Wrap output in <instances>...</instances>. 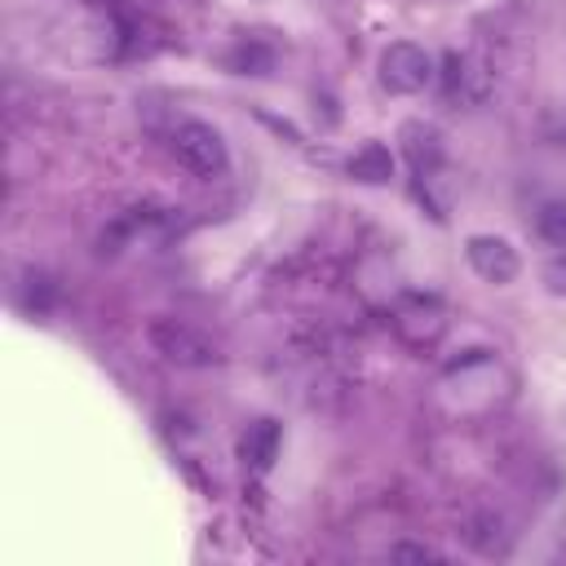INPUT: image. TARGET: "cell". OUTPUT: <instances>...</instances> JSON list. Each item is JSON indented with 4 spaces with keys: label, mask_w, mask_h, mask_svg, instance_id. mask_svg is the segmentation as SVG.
<instances>
[{
    "label": "cell",
    "mask_w": 566,
    "mask_h": 566,
    "mask_svg": "<svg viewBox=\"0 0 566 566\" xmlns=\"http://www.w3.org/2000/svg\"><path fill=\"white\" fill-rule=\"evenodd\" d=\"M172 155L195 172V177H221L230 168V150H226V137L203 124V119H181L172 128Z\"/></svg>",
    "instance_id": "6da1fadb"
},
{
    "label": "cell",
    "mask_w": 566,
    "mask_h": 566,
    "mask_svg": "<svg viewBox=\"0 0 566 566\" xmlns=\"http://www.w3.org/2000/svg\"><path fill=\"white\" fill-rule=\"evenodd\" d=\"M429 80H433V57H429L420 44H411V40L385 44V53H380V84H385L389 93L411 97V93H420Z\"/></svg>",
    "instance_id": "7a4b0ae2"
},
{
    "label": "cell",
    "mask_w": 566,
    "mask_h": 566,
    "mask_svg": "<svg viewBox=\"0 0 566 566\" xmlns=\"http://www.w3.org/2000/svg\"><path fill=\"white\" fill-rule=\"evenodd\" d=\"M150 345L177 367H212L217 363V345L203 332H195L190 323H177V318H155L150 323Z\"/></svg>",
    "instance_id": "3957f363"
},
{
    "label": "cell",
    "mask_w": 566,
    "mask_h": 566,
    "mask_svg": "<svg viewBox=\"0 0 566 566\" xmlns=\"http://www.w3.org/2000/svg\"><path fill=\"white\" fill-rule=\"evenodd\" d=\"M464 256H469L473 274L495 283V287H504V283H513L522 274V256L504 234H469L464 239Z\"/></svg>",
    "instance_id": "277c9868"
},
{
    "label": "cell",
    "mask_w": 566,
    "mask_h": 566,
    "mask_svg": "<svg viewBox=\"0 0 566 566\" xmlns=\"http://www.w3.org/2000/svg\"><path fill=\"white\" fill-rule=\"evenodd\" d=\"M398 137H402L407 159H411V168H416L420 177L442 159V137H438L433 124H424V119H407V124L398 128Z\"/></svg>",
    "instance_id": "5b68a950"
},
{
    "label": "cell",
    "mask_w": 566,
    "mask_h": 566,
    "mask_svg": "<svg viewBox=\"0 0 566 566\" xmlns=\"http://www.w3.org/2000/svg\"><path fill=\"white\" fill-rule=\"evenodd\" d=\"M345 172H349L354 181H363V186H385V181L394 177V155H389L385 142H367V146H358V150L349 155Z\"/></svg>",
    "instance_id": "8992f818"
},
{
    "label": "cell",
    "mask_w": 566,
    "mask_h": 566,
    "mask_svg": "<svg viewBox=\"0 0 566 566\" xmlns=\"http://www.w3.org/2000/svg\"><path fill=\"white\" fill-rule=\"evenodd\" d=\"M279 424L274 420H256V424H248V433L239 438V455H243V464H252L256 473H265L274 460H279Z\"/></svg>",
    "instance_id": "52a82bcc"
},
{
    "label": "cell",
    "mask_w": 566,
    "mask_h": 566,
    "mask_svg": "<svg viewBox=\"0 0 566 566\" xmlns=\"http://www.w3.org/2000/svg\"><path fill=\"white\" fill-rule=\"evenodd\" d=\"M226 62H230L234 75H270V71H274V53H270L261 40H243Z\"/></svg>",
    "instance_id": "ba28073f"
},
{
    "label": "cell",
    "mask_w": 566,
    "mask_h": 566,
    "mask_svg": "<svg viewBox=\"0 0 566 566\" xmlns=\"http://www.w3.org/2000/svg\"><path fill=\"white\" fill-rule=\"evenodd\" d=\"M535 234H539L548 248H562V252H566V199H553V203L539 208Z\"/></svg>",
    "instance_id": "9c48e42d"
},
{
    "label": "cell",
    "mask_w": 566,
    "mask_h": 566,
    "mask_svg": "<svg viewBox=\"0 0 566 566\" xmlns=\"http://www.w3.org/2000/svg\"><path fill=\"white\" fill-rule=\"evenodd\" d=\"M539 279H544V287H548L553 296H566V252L553 256V261L539 270Z\"/></svg>",
    "instance_id": "30bf717a"
},
{
    "label": "cell",
    "mask_w": 566,
    "mask_h": 566,
    "mask_svg": "<svg viewBox=\"0 0 566 566\" xmlns=\"http://www.w3.org/2000/svg\"><path fill=\"white\" fill-rule=\"evenodd\" d=\"M394 557H398V562H438V553L424 548V544H398Z\"/></svg>",
    "instance_id": "8fae6325"
}]
</instances>
